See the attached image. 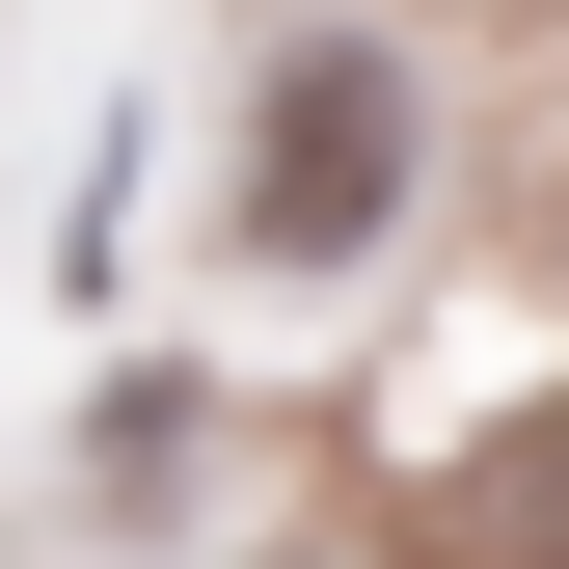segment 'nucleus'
I'll list each match as a JSON object with an SVG mask.
<instances>
[{
    "label": "nucleus",
    "instance_id": "nucleus-1",
    "mask_svg": "<svg viewBox=\"0 0 569 569\" xmlns=\"http://www.w3.org/2000/svg\"><path fill=\"white\" fill-rule=\"evenodd\" d=\"M380 218H407V54H299L271 136H244V244L271 271H352Z\"/></svg>",
    "mask_w": 569,
    "mask_h": 569
}]
</instances>
